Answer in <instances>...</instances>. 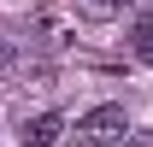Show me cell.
I'll return each instance as SVG.
<instances>
[{
	"mask_svg": "<svg viewBox=\"0 0 153 147\" xmlns=\"http://www.w3.org/2000/svg\"><path fill=\"white\" fill-rule=\"evenodd\" d=\"M59 141H65V118L59 112H41V118L24 124V147H59Z\"/></svg>",
	"mask_w": 153,
	"mask_h": 147,
	"instance_id": "cell-2",
	"label": "cell"
},
{
	"mask_svg": "<svg viewBox=\"0 0 153 147\" xmlns=\"http://www.w3.org/2000/svg\"><path fill=\"white\" fill-rule=\"evenodd\" d=\"M124 6H130V0H76V12H82V18H118Z\"/></svg>",
	"mask_w": 153,
	"mask_h": 147,
	"instance_id": "cell-3",
	"label": "cell"
},
{
	"mask_svg": "<svg viewBox=\"0 0 153 147\" xmlns=\"http://www.w3.org/2000/svg\"><path fill=\"white\" fill-rule=\"evenodd\" d=\"M130 135V112L124 106H94L76 118V147H118Z\"/></svg>",
	"mask_w": 153,
	"mask_h": 147,
	"instance_id": "cell-1",
	"label": "cell"
},
{
	"mask_svg": "<svg viewBox=\"0 0 153 147\" xmlns=\"http://www.w3.org/2000/svg\"><path fill=\"white\" fill-rule=\"evenodd\" d=\"M130 47H135V53H141V59L153 65V12H147L141 24H135V36H130Z\"/></svg>",
	"mask_w": 153,
	"mask_h": 147,
	"instance_id": "cell-4",
	"label": "cell"
},
{
	"mask_svg": "<svg viewBox=\"0 0 153 147\" xmlns=\"http://www.w3.org/2000/svg\"><path fill=\"white\" fill-rule=\"evenodd\" d=\"M118 147H153V129H135V135H124Z\"/></svg>",
	"mask_w": 153,
	"mask_h": 147,
	"instance_id": "cell-5",
	"label": "cell"
}]
</instances>
